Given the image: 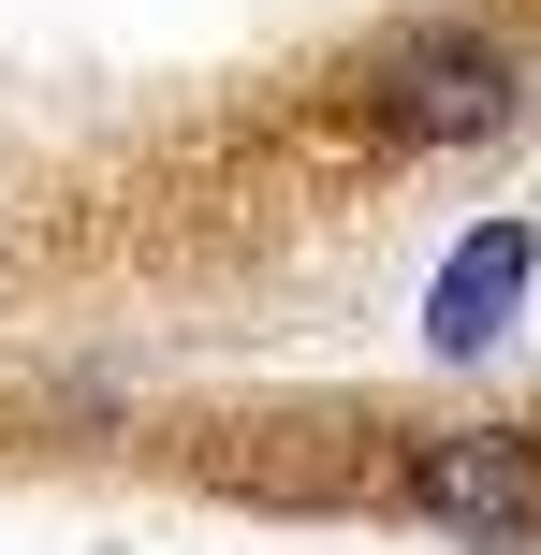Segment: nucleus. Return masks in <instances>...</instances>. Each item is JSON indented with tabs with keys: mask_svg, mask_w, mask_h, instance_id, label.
I'll use <instances>...</instances> for the list:
<instances>
[{
	"mask_svg": "<svg viewBox=\"0 0 541 555\" xmlns=\"http://www.w3.org/2000/svg\"><path fill=\"white\" fill-rule=\"evenodd\" d=\"M351 117H366V146H396V162L484 146L498 117H513V44H498V29H410V44H381L366 74H351Z\"/></svg>",
	"mask_w": 541,
	"mask_h": 555,
	"instance_id": "f257e3e1",
	"label": "nucleus"
},
{
	"mask_svg": "<svg viewBox=\"0 0 541 555\" xmlns=\"http://www.w3.org/2000/svg\"><path fill=\"white\" fill-rule=\"evenodd\" d=\"M410 512L468 555H527L541 541V424H439V439H410Z\"/></svg>",
	"mask_w": 541,
	"mask_h": 555,
	"instance_id": "f03ea898",
	"label": "nucleus"
},
{
	"mask_svg": "<svg viewBox=\"0 0 541 555\" xmlns=\"http://www.w3.org/2000/svg\"><path fill=\"white\" fill-rule=\"evenodd\" d=\"M527 263H541V234L527 220H484V234H454V263H439V293H425V351H498V336L527 322Z\"/></svg>",
	"mask_w": 541,
	"mask_h": 555,
	"instance_id": "7ed1b4c3",
	"label": "nucleus"
}]
</instances>
